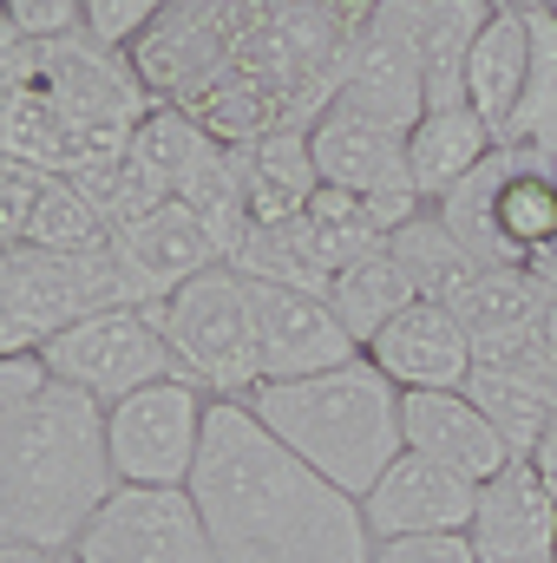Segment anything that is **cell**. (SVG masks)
<instances>
[{"label": "cell", "instance_id": "cell-1", "mask_svg": "<svg viewBox=\"0 0 557 563\" xmlns=\"http://www.w3.org/2000/svg\"><path fill=\"white\" fill-rule=\"evenodd\" d=\"M190 498L210 525L217 563H374L361 498L302 465L250 400H210Z\"/></svg>", "mask_w": 557, "mask_h": 563}, {"label": "cell", "instance_id": "cell-2", "mask_svg": "<svg viewBox=\"0 0 557 563\" xmlns=\"http://www.w3.org/2000/svg\"><path fill=\"white\" fill-rule=\"evenodd\" d=\"M112 492L106 407L53 380L40 347L0 361V544L73 551Z\"/></svg>", "mask_w": 557, "mask_h": 563}, {"label": "cell", "instance_id": "cell-3", "mask_svg": "<svg viewBox=\"0 0 557 563\" xmlns=\"http://www.w3.org/2000/svg\"><path fill=\"white\" fill-rule=\"evenodd\" d=\"M243 400L302 465H315L348 498H368V485L407 452L401 387L368 354L321 367V374H302V380H263Z\"/></svg>", "mask_w": 557, "mask_h": 563}, {"label": "cell", "instance_id": "cell-4", "mask_svg": "<svg viewBox=\"0 0 557 563\" xmlns=\"http://www.w3.org/2000/svg\"><path fill=\"white\" fill-rule=\"evenodd\" d=\"M157 328L177 354V374L197 380L217 400H243L250 387H263V361H256V321H250V288L230 263L190 276L171 301H157Z\"/></svg>", "mask_w": 557, "mask_h": 563}, {"label": "cell", "instance_id": "cell-5", "mask_svg": "<svg viewBox=\"0 0 557 563\" xmlns=\"http://www.w3.org/2000/svg\"><path fill=\"white\" fill-rule=\"evenodd\" d=\"M40 361H46L53 380L86 387L99 407H112V400L151 387V380L177 374V354H171V341L157 328V308H139V301L79 314L73 328H59L53 341H40Z\"/></svg>", "mask_w": 557, "mask_h": 563}, {"label": "cell", "instance_id": "cell-6", "mask_svg": "<svg viewBox=\"0 0 557 563\" xmlns=\"http://www.w3.org/2000/svg\"><path fill=\"white\" fill-rule=\"evenodd\" d=\"M210 400L217 394H204L184 374L151 380L139 394L112 400L106 407V452H112L119 485H190L197 452H204Z\"/></svg>", "mask_w": 557, "mask_h": 563}, {"label": "cell", "instance_id": "cell-7", "mask_svg": "<svg viewBox=\"0 0 557 563\" xmlns=\"http://www.w3.org/2000/svg\"><path fill=\"white\" fill-rule=\"evenodd\" d=\"M73 563H217L190 485H119L79 531Z\"/></svg>", "mask_w": 557, "mask_h": 563}, {"label": "cell", "instance_id": "cell-8", "mask_svg": "<svg viewBox=\"0 0 557 563\" xmlns=\"http://www.w3.org/2000/svg\"><path fill=\"white\" fill-rule=\"evenodd\" d=\"M40 86L53 92V106L73 119V132L92 144V151H125L144 106V86L132 79V66L119 59V46L92 40V33H73V40H53L40 53Z\"/></svg>", "mask_w": 557, "mask_h": 563}, {"label": "cell", "instance_id": "cell-9", "mask_svg": "<svg viewBox=\"0 0 557 563\" xmlns=\"http://www.w3.org/2000/svg\"><path fill=\"white\" fill-rule=\"evenodd\" d=\"M335 106H348V112H361V119H374V125H387L401 139L426 119V73H419V46H414V0H374Z\"/></svg>", "mask_w": 557, "mask_h": 563}, {"label": "cell", "instance_id": "cell-10", "mask_svg": "<svg viewBox=\"0 0 557 563\" xmlns=\"http://www.w3.org/2000/svg\"><path fill=\"white\" fill-rule=\"evenodd\" d=\"M243 288H250L263 380H302V374H321V367H341V361L361 354V341L348 334V321L335 314L328 295H308V288H288V282H256V276H243Z\"/></svg>", "mask_w": 557, "mask_h": 563}, {"label": "cell", "instance_id": "cell-11", "mask_svg": "<svg viewBox=\"0 0 557 563\" xmlns=\"http://www.w3.org/2000/svg\"><path fill=\"white\" fill-rule=\"evenodd\" d=\"M112 263H119V276L132 288V301L139 308H157V301H171L190 276L217 269L223 256H217L204 217L184 197H164L157 210H144L139 223L112 230Z\"/></svg>", "mask_w": 557, "mask_h": 563}, {"label": "cell", "instance_id": "cell-12", "mask_svg": "<svg viewBox=\"0 0 557 563\" xmlns=\"http://www.w3.org/2000/svg\"><path fill=\"white\" fill-rule=\"evenodd\" d=\"M361 354H368L401 394H414V387H466L472 367H479V347H472L466 314H459L452 301H433V295L407 301Z\"/></svg>", "mask_w": 557, "mask_h": 563}, {"label": "cell", "instance_id": "cell-13", "mask_svg": "<svg viewBox=\"0 0 557 563\" xmlns=\"http://www.w3.org/2000/svg\"><path fill=\"white\" fill-rule=\"evenodd\" d=\"M479 563H557V492L532 459L499 465L479 485L472 525H466Z\"/></svg>", "mask_w": 557, "mask_h": 563}, {"label": "cell", "instance_id": "cell-14", "mask_svg": "<svg viewBox=\"0 0 557 563\" xmlns=\"http://www.w3.org/2000/svg\"><path fill=\"white\" fill-rule=\"evenodd\" d=\"M479 505V478L426 459V452H401L361 498V518L381 538H414V531H466Z\"/></svg>", "mask_w": 557, "mask_h": 563}, {"label": "cell", "instance_id": "cell-15", "mask_svg": "<svg viewBox=\"0 0 557 563\" xmlns=\"http://www.w3.org/2000/svg\"><path fill=\"white\" fill-rule=\"evenodd\" d=\"M308 144H315V170L321 184H341L354 197H414V170H407V139L348 112V106H328L308 119ZM419 203V197H414Z\"/></svg>", "mask_w": 557, "mask_h": 563}, {"label": "cell", "instance_id": "cell-16", "mask_svg": "<svg viewBox=\"0 0 557 563\" xmlns=\"http://www.w3.org/2000/svg\"><path fill=\"white\" fill-rule=\"evenodd\" d=\"M401 432H407V452H426L466 478H492L499 465H512V445L499 439V426L479 413V400L466 387H414L401 394Z\"/></svg>", "mask_w": 557, "mask_h": 563}, {"label": "cell", "instance_id": "cell-17", "mask_svg": "<svg viewBox=\"0 0 557 563\" xmlns=\"http://www.w3.org/2000/svg\"><path fill=\"white\" fill-rule=\"evenodd\" d=\"M499 7L485 0H414V46L426 73V112L466 106V59Z\"/></svg>", "mask_w": 557, "mask_h": 563}, {"label": "cell", "instance_id": "cell-18", "mask_svg": "<svg viewBox=\"0 0 557 563\" xmlns=\"http://www.w3.org/2000/svg\"><path fill=\"white\" fill-rule=\"evenodd\" d=\"M525 73H532V26L525 7H505L485 20L472 59H466V106L492 125V139H505L518 99H525Z\"/></svg>", "mask_w": 557, "mask_h": 563}, {"label": "cell", "instance_id": "cell-19", "mask_svg": "<svg viewBox=\"0 0 557 563\" xmlns=\"http://www.w3.org/2000/svg\"><path fill=\"white\" fill-rule=\"evenodd\" d=\"M243 157V190H250V217L256 223H288L308 210V197L321 190V170H315V144H308V125H276Z\"/></svg>", "mask_w": 557, "mask_h": 563}, {"label": "cell", "instance_id": "cell-20", "mask_svg": "<svg viewBox=\"0 0 557 563\" xmlns=\"http://www.w3.org/2000/svg\"><path fill=\"white\" fill-rule=\"evenodd\" d=\"M499 151L492 125L472 112V106H446V112H426L414 132H407V170H414V197L419 203H439L459 177H472L485 157Z\"/></svg>", "mask_w": 557, "mask_h": 563}, {"label": "cell", "instance_id": "cell-21", "mask_svg": "<svg viewBox=\"0 0 557 563\" xmlns=\"http://www.w3.org/2000/svg\"><path fill=\"white\" fill-rule=\"evenodd\" d=\"M0 157L40 164V170H79L99 151L73 132V119L53 106L46 86H13L0 92Z\"/></svg>", "mask_w": 557, "mask_h": 563}, {"label": "cell", "instance_id": "cell-22", "mask_svg": "<svg viewBox=\"0 0 557 563\" xmlns=\"http://www.w3.org/2000/svg\"><path fill=\"white\" fill-rule=\"evenodd\" d=\"M387 250L401 256V269L414 276L419 295H433V301H452V308H459V295H466L472 282L485 276V263H479V256H472V250H466L452 230H446V217H439L433 203H419L414 217H407V223L387 236Z\"/></svg>", "mask_w": 557, "mask_h": 563}, {"label": "cell", "instance_id": "cell-23", "mask_svg": "<svg viewBox=\"0 0 557 563\" xmlns=\"http://www.w3.org/2000/svg\"><path fill=\"white\" fill-rule=\"evenodd\" d=\"M328 301H335V314L348 321V334L368 347L407 301H419L414 276L401 269V256L394 250H374V256H361V263H348L341 276L328 282Z\"/></svg>", "mask_w": 557, "mask_h": 563}, {"label": "cell", "instance_id": "cell-24", "mask_svg": "<svg viewBox=\"0 0 557 563\" xmlns=\"http://www.w3.org/2000/svg\"><path fill=\"white\" fill-rule=\"evenodd\" d=\"M545 308H551V288L532 276V269H485L459 295V314L472 334H525V328H545Z\"/></svg>", "mask_w": 557, "mask_h": 563}, {"label": "cell", "instance_id": "cell-25", "mask_svg": "<svg viewBox=\"0 0 557 563\" xmlns=\"http://www.w3.org/2000/svg\"><path fill=\"white\" fill-rule=\"evenodd\" d=\"M466 394L479 400V413H485V420L499 426V439L512 445V459H532V452H538V439H545V432H551V420H557L551 407H545V400H538V394L518 380V374H505V367H485V361L472 367Z\"/></svg>", "mask_w": 557, "mask_h": 563}, {"label": "cell", "instance_id": "cell-26", "mask_svg": "<svg viewBox=\"0 0 557 563\" xmlns=\"http://www.w3.org/2000/svg\"><path fill=\"white\" fill-rule=\"evenodd\" d=\"M20 243H33V250H106V243H112V223L99 217V203H92L66 170H53Z\"/></svg>", "mask_w": 557, "mask_h": 563}, {"label": "cell", "instance_id": "cell-27", "mask_svg": "<svg viewBox=\"0 0 557 563\" xmlns=\"http://www.w3.org/2000/svg\"><path fill=\"white\" fill-rule=\"evenodd\" d=\"M210 151H217L210 125H197V119H184V112H164V106H151L139 119V132H132V157L151 164L171 190H184V184L204 170Z\"/></svg>", "mask_w": 557, "mask_h": 563}, {"label": "cell", "instance_id": "cell-28", "mask_svg": "<svg viewBox=\"0 0 557 563\" xmlns=\"http://www.w3.org/2000/svg\"><path fill=\"white\" fill-rule=\"evenodd\" d=\"M46 177H53V170H40V164L0 157V243H20V236H26V223H33V203H40Z\"/></svg>", "mask_w": 557, "mask_h": 563}, {"label": "cell", "instance_id": "cell-29", "mask_svg": "<svg viewBox=\"0 0 557 563\" xmlns=\"http://www.w3.org/2000/svg\"><path fill=\"white\" fill-rule=\"evenodd\" d=\"M374 563H479L466 531H414V538H381Z\"/></svg>", "mask_w": 557, "mask_h": 563}, {"label": "cell", "instance_id": "cell-30", "mask_svg": "<svg viewBox=\"0 0 557 563\" xmlns=\"http://www.w3.org/2000/svg\"><path fill=\"white\" fill-rule=\"evenodd\" d=\"M7 13H13V26H20L26 40H40V46L86 33V0H7Z\"/></svg>", "mask_w": 557, "mask_h": 563}, {"label": "cell", "instance_id": "cell-31", "mask_svg": "<svg viewBox=\"0 0 557 563\" xmlns=\"http://www.w3.org/2000/svg\"><path fill=\"white\" fill-rule=\"evenodd\" d=\"M157 13H164V0H86V33L106 40V46H125Z\"/></svg>", "mask_w": 557, "mask_h": 563}, {"label": "cell", "instance_id": "cell-32", "mask_svg": "<svg viewBox=\"0 0 557 563\" xmlns=\"http://www.w3.org/2000/svg\"><path fill=\"white\" fill-rule=\"evenodd\" d=\"M40 40H26L20 26H13V13H7V0H0V92H13V86H40Z\"/></svg>", "mask_w": 557, "mask_h": 563}, {"label": "cell", "instance_id": "cell-33", "mask_svg": "<svg viewBox=\"0 0 557 563\" xmlns=\"http://www.w3.org/2000/svg\"><path fill=\"white\" fill-rule=\"evenodd\" d=\"M40 341L26 334V321H20V308H13V295H7V276H0V361H13V354H33Z\"/></svg>", "mask_w": 557, "mask_h": 563}, {"label": "cell", "instance_id": "cell-34", "mask_svg": "<svg viewBox=\"0 0 557 563\" xmlns=\"http://www.w3.org/2000/svg\"><path fill=\"white\" fill-rule=\"evenodd\" d=\"M0 563H73V551H40V544H0Z\"/></svg>", "mask_w": 557, "mask_h": 563}, {"label": "cell", "instance_id": "cell-35", "mask_svg": "<svg viewBox=\"0 0 557 563\" xmlns=\"http://www.w3.org/2000/svg\"><path fill=\"white\" fill-rule=\"evenodd\" d=\"M532 465L545 472V485H551V492H557V420H551V432L538 439V452H532Z\"/></svg>", "mask_w": 557, "mask_h": 563}, {"label": "cell", "instance_id": "cell-36", "mask_svg": "<svg viewBox=\"0 0 557 563\" xmlns=\"http://www.w3.org/2000/svg\"><path fill=\"white\" fill-rule=\"evenodd\" d=\"M545 341L557 347V295H551V308H545Z\"/></svg>", "mask_w": 557, "mask_h": 563}, {"label": "cell", "instance_id": "cell-37", "mask_svg": "<svg viewBox=\"0 0 557 563\" xmlns=\"http://www.w3.org/2000/svg\"><path fill=\"white\" fill-rule=\"evenodd\" d=\"M485 7H499V13H505V7H538V0H485Z\"/></svg>", "mask_w": 557, "mask_h": 563}, {"label": "cell", "instance_id": "cell-38", "mask_svg": "<svg viewBox=\"0 0 557 563\" xmlns=\"http://www.w3.org/2000/svg\"><path fill=\"white\" fill-rule=\"evenodd\" d=\"M545 7H557V0H545Z\"/></svg>", "mask_w": 557, "mask_h": 563}]
</instances>
